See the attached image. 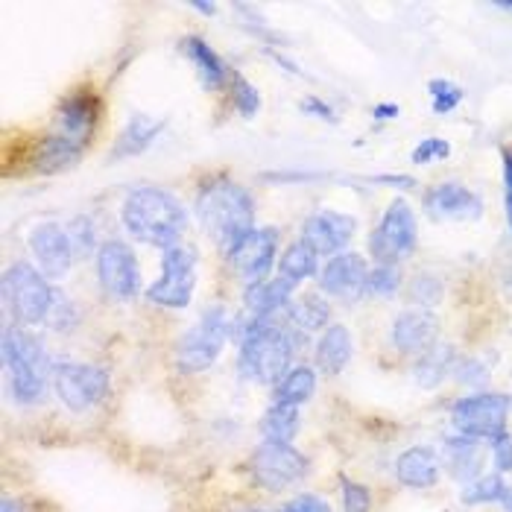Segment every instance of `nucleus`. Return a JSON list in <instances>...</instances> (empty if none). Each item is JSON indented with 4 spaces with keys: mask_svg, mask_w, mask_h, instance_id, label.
<instances>
[{
    "mask_svg": "<svg viewBox=\"0 0 512 512\" xmlns=\"http://www.w3.org/2000/svg\"><path fill=\"white\" fill-rule=\"evenodd\" d=\"M232 340L237 346V372L252 384H273L287 375L296 340L284 316H235Z\"/></svg>",
    "mask_w": 512,
    "mask_h": 512,
    "instance_id": "obj_1",
    "label": "nucleus"
},
{
    "mask_svg": "<svg viewBox=\"0 0 512 512\" xmlns=\"http://www.w3.org/2000/svg\"><path fill=\"white\" fill-rule=\"evenodd\" d=\"M120 223L138 243L164 252V249L182 243V235L188 232V223H191V214H188L185 202L173 191L158 188V185H141V188H132L123 199Z\"/></svg>",
    "mask_w": 512,
    "mask_h": 512,
    "instance_id": "obj_2",
    "label": "nucleus"
},
{
    "mask_svg": "<svg viewBox=\"0 0 512 512\" xmlns=\"http://www.w3.org/2000/svg\"><path fill=\"white\" fill-rule=\"evenodd\" d=\"M202 232L217 243V249L226 255L232 252L243 237L255 226V197L232 179L205 182L194 199Z\"/></svg>",
    "mask_w": 512,
    "mask_h": 512,
    "instance_id": "obj_3",
    "label": "nucleus"
},
{
    "mask_svg": "<svg viewBox=\"0 0 512 512\" xmlns=\"http://www.w3.org/2000/svg\"><path fill=\"white\" fill-rule=\"evenodd\" d=\"M3 366L9 375V393L21 407H33L53 384V360L39 337L24 325H6L0 343Z\"/></svg>",
    "mask_w": 512,
    "mask_h": 512,
    "instance_id": "obj_4",
    "label": "nucleus"
},
{
    "mask_svg": "<svg viewBox=\"0 0 512 512\" xmlns=\"http://www.w3.org/2000/svg\"><path fill=\"white\" fill-rule=\"evenodd\" d=\"M232 325H235V316L223 305L205 308L197 322L176 340V352H173L176 369L182 375L208 372L217 363V357L223 355L226 343L232 340Z\"/></svg>",
    "mask_w": 512,
    "mask_h": 512,
    "instance_id": "obj_5",
    "label": "nucleus"
},
{
    "mask_svg": "<svg viewBox=\"0 0 512 512\" xmlns=\"http://www.w3.org/2000/svg\"><path fill=\"white\" fill-rule=\"evenodd\" d=\"M56 293L59 290L50 284V278L27 261H12L3 270V302H6L12 319L24 328L44 325L50 319L53 305H56Z\"/></svg>",
    "mask_w": 512,
    "mask_h": 512,
    "instance_id": "obj_6",
    "label": "nucleus"
},
{
    "mask_svg": "<svg viewBox=\"0 0 512 512\" xmlns=\"http://www.w3.org/2000/svg\"><path fill=\"white\" fill-rule=\"evenodd\" d=\"M199 255L194 246L176 243L161 252V276L147 287V302L167 311H185L197 293Z\"/></svg>",
    "mask_w": 512,
    "mask_h": 512,
    "instance_id": "obj_7",
    "label": "nucleus"
},
{
    "mask_svg": "<svg viewBox=\"0 0 512 512\" xmlns=\"http://www.w3.org/2000/svg\"><path fill=\"white\" fill-rule=\"evenodd\" d=\"M419 246V223L416 211L407 199H393L378 223V229L369 235V255L375 264H401L410 258Z\"/></svg>",
    "mask_w": 512,
    "mask_h": 512,
    "instance_id": "obj_8",
    "label": "nucleus"
},
{
    "mask_svg": "<svg viewBox=\"0 0 512 512\" xmlns=\"http://www.w3.org/2000/svg\"><path fill=\"white\" fill-rule=\"evenodd\" d=\"M53 390H56L59 401L68 410L85 413V410L97 407L109 395L112 378H109V372L103 366L62 360V363L53 366Z\"/></svg>",
    "mask_w": 512,
    "mask_h": 512,
    "instance_id": "obj_9",
    "label": "nucleus"
},
{
    "mask_svg": "<svg viewBox=\"0 0 512 512\" xmlns=\"http://www.w3.org/2000/svg\"><path fill=\"white\" fill-rule=\"evenodd\" d=\"M512 413V398L504 393H474L463 395L451 407V425L454 431L474 439H489V436L507 431Z\"/></svg>",
    "mask_w": 512,
    "mask_h": 512,
    "instance_id": "obj_10",
    "label": "nucleus"
},
{
    "mask_svg": "<svg viewBox=\"0 0 512 512\" xmlns=\"http://www.w3.org/2000/svg\"><path fill=\"white\" fill-rule=\"evenodd\" d=\"M305 472H308V457L299 448H293L290 442L264 439L249 457L252 480L267 492H284L287 486L302 480Z\"/></svg>",
    "mask_w": 512,
    "mask_h": 512,
    "instance_id": "obj_11",
    "label": "nucleus"
},
{
    "mask_svg": "<svg viewBox=\"0 0 512 512\" xmlns=\"http://www.w3.org/2000/svg\"><path fill=\"white\" fill-rule=\"evenodd\" d=\"M97 258V278L109 299L115 302H132L141 293V264L135 249L126 240H103Z\"/></svg>",
    "mask_w": 512,
    "mask_h": 512,
    "instance_id": "obj_12",
    "label": "nucleus"
},
{
    "mask_svg": "<svg viewBox=\"0 0 512 512\" xmlns=\"http://www.w3.org/2000/svg\"><path fill=\"white\" fill-rule=\"evenodd\" d=\"M278 243H281V232L273 226H264V229H252L232 252H226V261L243 281V287L273 278V270L278 267Z\"/></svg>",
    "mask_w": 512,
    "mask_h": 512,
    "instance_id": "obj_13",
    "label": "nucleus"
},
{
    "mask_svg": "<svg viewBox=\"0 0 512 512\" xmlns=\"http://www.w3.org/2000/svg\"><path fill=\"white\" fill-rule=\"evenodd\" d=\"M366 281H369V264L360 252H340L319 267V293L346 305H355L366 296Z\"/></svg>",
    "mask_w": 512,
    "mask_h": 512,
    "instance_id": "obj_14",
    "label": "nucleus"
},
{
    "mask_svg": "<svg viewBox=\"0 0 512 512\" xmlns=\"http://www.w3.org/2000/svg\"><path fill=\"white\" fill-rule=\"evenodd\" d=\"M27 246L33 252V261L50 281H62L68 278L74 267V246L68 240V232L62 223L56 220H44L39 226H33V232L27 237Z\"/></svg>",
    "mask_w": 512,
    "mask_h": 512,
    "instance_id": "obj_15",
    "label": "nucleus"
},
{
    "mask_svg": "<svg viewBox=\"0 0 512 512\" xmlns=\"http://www.w3.org/2000/svg\"><path fill=\"white\" fill-rule=\"evenodd\" d=\"M100 118H103V103H100L97 91L74 88L56 106V132H62V135L79 141V144L91 147V141L97 135V126H100Z\"/></svg>",
    "mask_w": 512,
    "mask_h": 512,
    "instance_id": "obj_16",
    "label": "nucleus"
},
{
    "mask_svg": "<svg viewBox=\"0 0 512 512\" xmlns=\"http://www.w3.org/2000/svg\"><path fill=\"white\" fill-rule=\"evenodd\" d=\"M422 208L434 223H472L483 217V199L460 182H439L428 188Z\"/></svg>",
    "mask_w": 512,
    "mask_h": 512,
    "instance_id": "obj_17",
    "label": "nucleus"
},
{
    "mask_svg": "<svg viewBox=\"0 0 512 512\" xmlns=\"http://www.w3.org/2000/svg\"><path fill=\"white\" fill-rule=\"evenodd\" d=\"M357 232V220L352 214L334 211V208H319L314 211L305 223H302V240L311 243L316 249V255H340L346 252V246L352 243V237Z\"/></svg>",
    "mask_w": 512,
    "mask_h": 512,
    "instance_id": "obj_18",
    "label": "nucleus"
},
{
    "mask_svg": "<svg viewBox=\"0 0 512 512\" xmlns=\"http://www.w3.org/2000/svg\"><path fill=\"white\" fill-rule=\"evenodd\" d=\"M439 337V319L428 308H407L393 319L390 340L401 355H425L436 346Z\"/></svg>",
    "mask_w": 512,
    "mask_h": 512,
    "instance_id": "obj_19",
    "label": "nucleus"
},
{
    "mask_svg": "<svg viewBox=\"0 0 512 512\" xmlns=\"http://www.w3.org/2000/svg\"><path fill=\"white\" fill-rule=\"evenodd\" d=\"M85 150L88 147L74 141V138H68L62 132H50V135H41L39 141L33 144L27 161L41 176H56V173H65V170L77 167L82 156H85Z\"/></svg>",
    "mask_w": 512,
    "mask_h": 512,
    "instance_id": "obj_20",
    "label": "nucleus"
},
{
    "mask_svg": "<svg viewBox=\"0 0 512 512\" xmlns=\"http://www.w3.org/2000/svg\"><path fill=\"white\" fill-rule=\"evenodd\" d=\"M164 126H167L164 118H153L147 112H135L132 118L123 123L120 135L115 138V144L109 150V161H126V158L147 153L158 138H161Z\"/></svg>",
    "mask_w": 512,
    "mask_h": 512,
    "instance_id": "obj_21",
    "label": "nucleus"
},
{
    "mask_svg": "<svg viewBox=\"0 0 512 512\" xmlns=\"http://www.w3.org/2000/svg\"><path fill=\"white\" fill-rule=\"evenodd\" d=\"M296 284L287 278L273 276L261 284L243 287V311L252 316H284L290 302L296 299Z\"/></svg>",
    "mask_w": 512,
    "mask_h": 512,
    "instance_id": "obj_22",
    "label": "nucleus"
},
{
    "mask_svg": "<svg viewBox=\"0 0 512 512\" xmlns=\"http://www.w3.org/2000/svg\"><path fill=\"white\" fill-rule=\"evenodd\" d=\"M179 50L185 53V59L197 68L199 79L205 85V91H223L232 82V71L223 62V56L199 36H185L179 41Z\"/></svg>",
    "mask_w": 512,
    "mask_h": 512,
    "instance_id": "obj_23",
    "label": "nucleus"
},
{
    "mask_svg": "<svg viewBox=\"0 0 512 512\" xmlns=\"http://www.w3.org/2000/svg\"><path fill=\"white\" fill-rule=\"evenodd\" d=\"M395 477L407 489H434L439 483V454L428 445L407 448L395 460Z\"/></svg>",
    "mask_w": 512,
    "mask_h": 512,
    "instance_id": "obj_24",
    "label": "nucleus"
},
{
    "mask_svg": "<svg viewBox=\"0 0 512 512\" xmlns=\"http://www.w3.org/2000/svg\"><path fill=\"white\" fill-rule=\"evenodd\" d=\"M352 352H355V340H352L349 325L331 322V325L319 334V340H316V366H319L322 372H328V375H340V372L349 366Z\"/></svg>",
    "mask_w": 512,
    "mask_h": 512,
    "instance_id": "obj_25",
    "label": "nucleus"
},
{
    "mask_svg": "<svg viewBox=\"0 0 512 512\" xmlns=\"http://www.w3.org/2000/svg\"><path fill=\"white\" fill-rule=\"evenodd\" d=\"M287 325L302 331V334H314V331H325L331 325V305H328V296L322 293H302L290 302L287 308Z\"/></svg>",
    "mask_w": 512,
    "mask_h": 512,
    "instance_id": "obj_26",
    "label": "nucleus"
},
{
    "mask_svg": "<svg viewBox=\"0 0 512 512\" xmlns=\"http://www.w3.org/2000/svg\"><path fill=\"white\" fill-rule=\"evenodd\" d=\"M445 451H448V469H451V474H454L460 483H472V480L480 477V469H483L480 439L463 434L448 436Z\"/></svg>",
    "mask_w": 512,
    "mask_h": 512,
    "instance_id": "obj_27",
    "label": "nucleus"
},
{
    "mask_svg": "<svg viewBox=\"0 0 512 512\" xmlns=\"http://www.w3.org/2000/svg\"><path fill=\"white\" fill-rule=\"evenodd\" d=\"M454 366H457V352H454V346L436 343V346H431L425 355H419L416 366H413V378H416L419 387L434 390V387H439V384L454 372Z\"/></svg>",
    "mask_w": 512,
    "mask_h": 512,
    "instance_id": "obj_28",
    "label": "nucleus"
},
{
    "mask_svg": "<svg viewBox=\"0 0 512 512\" xmlns=\"http://www.w3.org/2000/svg\"><path fill=\"white\" fill-rule=\"evenodd\" d=\"M316 393V372L308 363H296L287 369V375L273 387V404L284 407H302Z\"/></svg>",
    "mask_w": 512,
    "mask_h": 512,
    "instance_id": "obj_29",
    "label": "nucleus"
},
{
    "mask_svg": "<svg viewBox=\"0 0 512 512\" xmlns=\"http://www.w3.org/2000/svg\"><path fill=\"white\" fill-rule=\"evenodd\" d=\"M278 276L293 281L296 287L305 284L308 278L319 276V255L311 243H305L302 237L293 240L290 246H284L281 258H278Z\"/></svg>",
    "mask_w": 512,
    "mask_h": 512,
    "instance_id": "obj_30",
    "label": "nucleus"
},
{
    "mask_svg": "<svg viewBox=\"0 0 512 512\" xmlns=\"http://www.w3.org/2000/svg\"><path fill=\"white\" fill-rule=\"evenodd\" d=\"M302 428V419H299V407H284V404H273L264 419H261V434L264 439H273V442H293L296 434Z\"/></svg>",
    "mask_w": 512,
    "mask_h": 512,
    "instance_id": "obj_31",
    "label": "nucleus"
},
{
    "mask_svg": "<svg viewBox=\"0 0 512 512\" xmlns=\"http://www.w3.org/2000/svg\"><path fill=\"white\" fill-rule=\"evenodd\" d=\"M504 495H507V483H504L501 472L480 474L477 480L466 483L460 501L469 504V507H483V504H498V501H504Z\"/></svg>",
    "mask_w": 512,
    "mask_h": 512,
    "instance_id": "obj_32",
    "label": "nucleus"
},
{
    "mask_svg": "<svg viewBox=\"0 0 512 512\" xmlns=\"http://www.w3.org/2000/svg\"><path fill=\"white\" fill-rule=\"evenodd\" d=\"M65 232H68V240H71L77 258H91V255L100 252V246H97V223L88 214L71 217L65 223Z\"/></svg>",
    "mask_w": 512,
    "mask_h": 512,
    "instance_id": "obj_33",
    "label": "nucleus"
},
{
    "mask_svg": "<svg viewBox=\"0 0 512 512\" xmlns=\"http://www.w3.org/2000/svg\"><path fill=\"white\" fill-rule=\"evenodd\" d=\"M229 94H232V106L240 118H255L261 112V94L258 88L243 77L240 71H232V82H229Z\"/></svg>",
    "mask_w": 512,
    "mask_h": 512,
    "instance_id": "obj_34",
    "label": "nucleus"
},
{
    "mask_svg": "<svg viewBox=\"0 0 512 512\" xmlns=\"http://www.w3.org/2000/svg\"><path fill=\"white\" fill-rule=\"evenodd\" d=\"M428 94H431L434 115H451L466 100V88H460L451 79H431L428 82Z\"/></svg>",
    "mask_w": 512,
    "mask_h": 512,
    "instance_id": "obj_35",
    "label": "nucleus"
},
{
    "mask_svg": "<svg viewBox=\"0 0 512 512\" xmlns=\"http://www.w3.org/2000/svg\"><path fill=\"white\" fill-rule=\"evenodd\" d=\"M398 290H401V270H398V264H375V267L369 270L366 296L390 299Z\"/></svg>",
    "mask_w": 512,
    "mask_h": 512,
    "instance_id": "obj_36",
    "label": "nucleus"
},
{
    "mask_svg": "<svg viewBox=\"0 0 512 512\" xmlns=\"http://www.w3.org/2000/svg\"><path fill=\"white\" fill-rule=\"evenodd\" d=\"M442 299V281L436 276H416L410 281V302H416V308H434Z\"/></svg>",
    "mask_w": 512,
    "mask_h": 512,
    "instance_id": "obj_37",
    "label": "nucleus"
},
{
    "mask_svg": "<svg viewBox=\"0 0 512 512\" xmlns=\"http://www.w3.org/2000/svg\"><path fill=\"white\" fill-rule=\"evenodd\" d=\"M451 156V144L445 138H422L413 153H410V161L413 164H434V161H442V158Z\"/></svg>",
    "mask_w": 512,
    "mask_h": 512,
    "instance_id": "obj_38",
    "label": "nucleus"
},
{
    "mask_svg": "<svg viewBox=\"0 0 512 512\" xmlns=\"http://www.w3.org/2000/svg\"><path fill=\"white\" fill-rule=\"evenodd\" d=\"M340 486H343V507H346V512H369L372 510V492H369L363 483L343 477V480H340Z\"/></svg>",
    "mask_w": 512,
    "mask_h": 512,
    "instance_id": "obj_39",
    "label": "nucleus"
},
{
    "mask_svg": "<svg viewBox=\"0 0 512 512\" xmlns=\"http://www.w3.org/2000/svg\"><path fill=\"white\" fill-rule=\"evenodd\" d=\"M460 384H466V387H483L486 381H489V369L477 360V357H463V360H457V366H454V372H451Z\"/></svg>",
    "mask_w": 512,
    "mask_h": 512,
    "instance_id": "obj_40",
    "label": "nucleus"
},
{
    "mask_svg": "<svg viewBox=\"0 0 512 512\" xmlns=\"http://www.w3.org/2000/svg\"><path fill=\"white\" fill-rule=\"evenodd\" d=\"M489 451H492V463L498 472H512V436L507 431L489 436Z\"/></svg>",
    "mask_w": 512,
    "mask_h": 512,
    "instance_id": "obj_41",
    "label": "nucleus"
},
{
    "mask_svg": "<svg viewBox=\"0 0 512 512\" xmlns=\"http://www.w3.org/2000/svg\"><path fill=\"white\" fill-rule=\"evenodd\" d=\"M299 112H302V115H311V118L328 120V123H340L337 112H334L322 97H316V94H308V97L299 100Z\"/></svg>",
    "mask_w": 512,
    "mask_h": 512,
    "instance_id": "obj_42",
    "label": "nucleus"
},
{
    "mask_svg": "<svg viewBox=\"0 0 512 512\" xmlns=\"http://www.w3.org/2000/svg\"><path fill=\"white\" fill-rule=\"evenodd\" d=\"M278 512H331V507H328V501H325V498L305 492V495L293 498L290 504H284Z\"/></svg>",
    "mask_w": 512,
    "mask_h": 512,
    "instance_id": "obj_43",
    "label": "nucleus"
},
{
    "mask_svg": "<svg viewBox=\"0 0 512 512\" xmlns=\"http://www.w3.org/2000/svg\"><path fill=\"white\" fill-rule=\"evenodd\" d=\"M264 179L267 182H278V185H284V182H314V179H325V173H311V170H276V173H264Z\"/></svg>",
    "mask_w": 512,
    "mask_h": 512,
    "instance_id": "obj_44",
    "label": "nucleus"
},
{
    "mask_svg": "<svg viewBox=\"0 0 512 512\" xmlns=\"http://www.w3.org/2000/svg\"><path fill=\"white\" fill-rule=\"evenodd\" d=\"M501 158H504V208H507V223H510L512 235V150H504Z\"/></svg>",
    "mask_w": 512,
    "mask_h": 512,
    "instance_id": "obj_45",
    "label": "nucleus"
},
{
    "mask_svg": "<svg viewBox=\"0 0 512 512\" xmlns=\"http://www.w3.org/2000/svg\"><path fill=\"white\" fill-rule=\"evenodd\" d=\"M369 182H378L384 188H401V191H410L416 185L413 176H404V173H381V176H369Z\"/></svg>",
    "mask_w": 512,
    "mask_h": 512,
    "instance_id": "obj_46",
    "label": "nucleus"
},
{
    "mask_svg": "<svg viewBox=\"0 0 512 512\" xmlns=\"http://www.w3.org/2000/svg\"><path fill=\"white\" fill-rule=\"evenodd\" d=\"M267 56H270V59H273L276 65H281V68H284L287 74H293V77H305V71H302V68H299V65H296L293 59H287V56H284L281 50H276V47H267Z\"/></svg>",
    "mask_w": 512,
    "mask_h": 512,
    "instance_id": "obj_47",
    "label": "nucleus"
},
{
    "mask_svg": "<svg viewBox=\"0 0 512 512\" xmlns=\"http://www.w3.org/2000/svg\"><path fill=\"white\" fill-rule=\"evenodd\" d=\"M401 115V109H398V103H378V106H372V120H378V123H387V120H395Z\"/></svg>",
    "mask_w": 512,
    "mask_h": 512,
    "instance_id": "obj_48",
    "label": "nucleus"
},
{
    "mask_svg": "<svg viewBox=\"0 0 512 512\" xmlns=\"http://www.w3.org/2000/svg\"><path fill=\"white\" fill-rule=\"evenodd\" d=\"M191 9H197L199 15H214L217 12V3H205V0H194V3H188Z\"/></svg>",
    "mask_w": 512,
    "mask_h": 512,
    "instance_id": "obj_49",
    "label": "nucleus"
},
{
    "mask_svg": "<svg viewBox=\"0 0 512 512\" xmlns=\"http://www.w3.org/2000/svg\"><path fill=\"white\" fill-rule=\"evenodd\" d=\"M0 512H30L21 501H15V498H3V504H0Z\"/></svg>",
    "mask_w": 512,
    "mask_h": 512,
    "instance_id": "obj_50",
    "label": "nucleus"
},
{
    "mask_svg": "<svg viewBox=\"0 0 512 512\" xmlns=\"http://www.w3.org/2000/svg\"><path fill=\"white\" fill-rule=\"evenodd\" d=\"M504 512H512V486H507V495H504Z\"/></svg>",
    "mask_w": 512,
    "mask_h": 512,
    "instance_id": "obj_51",
    "label": "nucleus"
},
{
    "mask_svg": "<svg viewBox=\"0 0 512 512\" xmlns=\"http://www.w3.org/2000/svg\"><path fill=\"white\" fill-rule=\"evenodd\" d=\"M492 6H495V9H501V12H510V15H512L510 0H498V3H492Z\"/></svg>",
    "mask_w": 512,
    "mask_h": 512,
    "instance_id": "obj_52",
    "label": "nucleus"
},
{
    "mask_svg": "<svg viewBox=\"0 0 512 512\" xmlns=\"http://www.w3.org/2000/svg\"><path fill=\"white\" fill-rule=\"evenodd\" d=\"M243 512H267V510H243Z\"/></svg>",
    "mask_w": 512,
    "mask_h": 512,
    "instance_id": "obj_53",
    "label": "nucleus"
}]
</instances>
